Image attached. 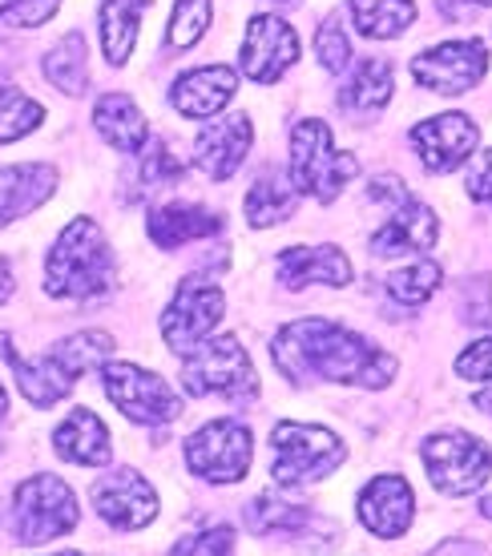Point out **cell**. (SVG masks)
I'll use <instances>...</instances> for the list:
<instances>
[{"mask_svg": "<svg viewBox=\"0 0 492 556\" xmlns=\"http://www.w3.org/2000/svg\"><path fill=\"white\" fill-rule=\"evenodd\" d=\"M437 287H440V266L432 258H416L412 266H400V270L388 275V294L404 306L428 303V294L437 291Z\"/></svg>", "mask_w": 492, "mask_h": 556, "instance_id": "cell-31", "label": "cell"}, {"mask_svg": "<svg viewBox=\"0 0 492 556\" xmlns=\"http://www.w3.org/2000/svg\"><path fill=\"white\" fill-rule=\"evenodd\" d=\"M93 508L101 513L105 525L134 532L146 529L157 516V492L134 468H117V472L101 476L98 484H93Z\"/></svg>", "mask_w": 492, "mask_h": 556, "instance_id": "cell-13", "label": "cell"}, {"mask_svg": "<svg viewBox=\"0 0 492 556\" xmlns=\"http://www.w3.org/2000/svg\"><path fill=\"white\" fill-rule=\"evenodd\" d=\"M412 513H416V501H412V488L404 476H376L359 492V520H364L367 532H376L383 541L404 536L412 525Z\"/></svg>", "mask_w": 492, "mask_h": 556, "instance_id": "cell-16", "label": "cell"}, {"mask_svg": "<svg viewBox=\"0 0 492 556\" xmlns=\"http://www.w3.org/2000/svg\"><path fill=\"white\" fill-rule=\"evenodd\" d=\"M206 25H211V0H174L166 41L174 49H190L194 41H202Z\"/></svg>", "mask_w": 492, "mask_h": 556, "instance_id": "cell-33", "label": "cell"}, {"mask_svg": "<svg viewBox=\"0 0 492 556\" xmlns=\"http://www.w3.org/2000/svg\"><path fill=\"white\" fill-rule=\"evenodd\" d=\"M239 93V73L230 65H206V70L182 73L169 89V105L182 117H214Z\"/></svg>", "mask_w": 492, "mask_h": 556, "instance_id": "cell-17", "label": "cell"}, {"mask_svg": "<svg viewBox=\"0 0 492 556\" xmlns=\"http://www.w3.org/2000/svg\"><path fill=\"white\" fill-rule=\"evenodd\" d=\"M182 383L190 395H223V400H254L258 395L254 363L235 334H223V339L190 351L182 359Z\"/></svg>", "mask_w": 492, "mask_h": 556, "instance_id": "cell-6", "label": "cell"}, {"mask_svg": "<svg viewBox=\"0 0 492 556\" xmlns=\"http://www.w3.org/2000/svg\"><path fill=\"white\" fill-rule=\"evenodd\" d=\"M77 496L61 476H33L13 492V529L21 544H45L73 532Z\"/></svg>", "mask_w": 492, "mask_h": 556, "instance_id": "cell-7", "label": "cell"}, {"mask_svg": "<svg viewBox=\"0 0 492 556\" xmlns=\"http://www.w3.org/2000/svg\"><path fill=\"white\" fill-rule=\"evenodd\" d=\"M359 169L364 166L355 153H336L331 126H324L319 117H307L295 126V134H291V181H295L299 194L331 202L343 190V181H352Z\"/></svg>", "mask_w": 492, "mask_h": 556, "instance_id": "cell-4", "label": "cell"}, {"mask_svg": "<svg viewBox=\"0 0 492 556\" xmlns=\"http://www.w3.org/2000/svg\"><path fill=\"white\" fill-rule=\"evenodd\" d=\"M468 198L472 202H484V206H492V150H484L472 162V169H468Z\"/></svg>", "mask_w": 492, "mask_h": 556, "instance_id": "cell-38", "label": "cell"}, {"mask_svg": "<svg viewBox=\"0 0 492 556\" xmlns=\"http://www.w3.org/2000/svg\"><path fill=\"white\" fill-rule=\"evenodd\" d=\"M480 513H484L492 520V496H484V501H480Z\"/></svg>", "mask_w": 492, "mask_h": 556, "instance_id": "cell-43", "label": "cell"}, {"mask_svg": "<svg viewBox=\"0 0 492 556\" xmlns=\"http://www.w3.org/2000/svg\"><path fill=\"white\" fill-rule=\"evenodd\" d=\"M235 548V532L226 529H211V532H198V536H190V541L174 544V553L186 556V553H230Z\"/></svg>", "mask_w": 492, "mask_h": 556, "instance_id": "cell-37", "label": "cell"}, {"mask_svg": "<svg viewBox=\"0 0 492 556\" xmlns=\"http://www.w3.org/2000/svg\"><path fill=\"white\" fill-rule=\"evenodd\" d=\"M45 122V110L13 85H0V141H21Z\"/></svg>", "mask_w": 492, "mask_h": 556, "instance_id": "cell-30", "label": "cell"}, {"mask_svg": "<svg viewBox=\"0 0 492 556\" xmlns=\"http://www.w3.org/2000/svg\"><path fill=\"white\" fill-rule=\"evenodd\" d=\"M279 282L287 291H303L311 282L348 287L352 282V263L336 247H287L279 254Z\"/></svg>", "mask_w": 492, "mask_h": 556, "instance_id": "cell-19", "label": "cell"}, {"mask_svg": "<svg viewBox=\"0 0 492 556\" xmlns=\"http://www.w3.org/2000/svg\"><path fill=\"white\" fill-rule=\"evenodd\" d=\"M352 16L364 37L392 41L416 21V4L412 0H352Z\"/></svg>", "mask_w": 492, "mask_h": 556, "instance_id": "cell-27", "label": "cell"}, {"mask_svg": "<svg viewBox=\"0 0 492 556\" xmlns=\"http://www.w3.org/2000/svg\"><path fill=\"white\" fill-rule=\"evenodd\" d=\"M226 311V294L214 287L211 278L202 275H190L178 282V291L169 299L166 315H162V334H166V343L174 355H190L206 343V334L218 327Z\"/></svg>", "mask_w": 492, "mask_h": 556, "instance_id": "cell-9", "label": "cell"}, {"mask_svg": "<svg viewBox=\"0 0 492 556\" xmlns=\"http://www.w3.org/2000/svg\"><path fill=\"white\" fill-rule=\"evenodd\" d=\"M477 407L492 419V391H480V395H477Z\"/></svg>", "mask_w": 492, "mask_h": 556, "instance_id": "cell-41", "label": "cell"}, {"mask_svg": "<svg viewBox=\"0 0 492 556\" xmlns=\"http://www.w3.org/2000/svg\"><path fill=\"white\" fill-rule=\"evenodd\" d=\"M477 126L465 113H440L432 122L412 129V146L420 153V162L428 174H452L468 162V153L477 150Z\"/></svg>", "mask_w": 492, "mask_h": 556, "instance_id": "cell-14", "label": "cell"}, {"mask_svg": "<svg viewBox=\"0 0 492 556\" xmlns=\"http://www.w3.org/2000/svg\"><path fill=\"white\" fill-rule=\"evenodd\" d=\"M437 218H432V210L408 198V202H400L395 214L388 223L371 235V254H420V251H432L437 247Z\"/></svg>", "mask_w": 492, "mask_h": 556, "instance_id": "cell-18", "label": "cell"}, {"mask_svg": "<svg viewBox=\"0 0 492 556\" xmlns=\"http://www.w3.org/2000/svg\"><path fill=\"white\" fill-rule=\"evenodd\" d=\"M456 376L468 379V383H484V379H492V334L477 339V343L456 359Z\"/></svg>", "mask_w": 492, "mask_h": 556, "instance_id": "cell-36", "label": "cell"}, {"mask_svg": "<svg viewBox=\"0 0 492 556\" xmlns=\"http://www.w3.org/2000/svg\"><path fill=\"white\" fill-rule=\"evenodd\" d=\"M93 126L117 153H138L146 146V117L129 93H105L93 105Z\"/></svg>", "mask_w": 492, "mask_h": 556, "instance_id": "cell-25", "label": "cell"}, {"mask_svg": "<svg viewBox=\"0 0 492 556\" xmlns=\"http://www.w3.org/2000/svg\"><path fill=\"white\" fill-rule=\"evenodd\" d=\"M146 230H150V238L162 251H178L194 238L223 235V218L214 210L198 206V202H162V206L150 210Z\"/></svg>", "mask_w": 492, "mask_h": 556, "instance_id": "cell-20", "label": "cell"}, {"mask_svg": "<svg viewBox=\"0 0 492 556\" xmlns=\"http://www.w3.org/2000/svg\"><path fill=\"white\" fill-rule=\"evenodd\" d=\"M424 468L444 496H472L492 476V447L468 431H440L424 444Z\"/></svg>", "mask_w": 492, "mask_h": 556, "instance_id": "cell-8", "label": "cell"}, {"mask_svg": "<svg viewBox=\"0 0 492 556\" xmlns=\"http://www.w3.org/2000/svg\"><path fill=\"white\" fill-rule=\"evenodd\" d=\"M489 70V45L480 37L468 41H444L437 49H428L412 61V77L420 89L437 93V98H461Z\"/></svg>", "mask_w": 492, "mask_h": 556, "instance_id": "cell-11", "label": "cell"}, {"mask_svg": "<svg viewBox=\"0 0 492 556\" xmlns=\"http://www.w3.org/2000/svg\"><path fill=\"white\" fill-rule=\"evenodd\" d=\"M242 73L258 85H275L299 61V33L282 16L258 13L242 37Z\"/></svg>", "mask_w": 492, "mask_h": 556, "instance_id": "cell-12", "label": "cell"}, {"mask_svg": "<svg viewBox=\"0 0 492 556\" xmlns=\"http://www.w3.org/2000/svg\"><path fill=\"white\" fill-rule=\"evenodd\" d=\"M295 210H299L295 181L287 178V174H279V169L258 174L254 186L247 190V223L258 226V230L291 223V214H295Z\"/></svg>", "mask_w": 492, "mask_h": 556, "instance_id": "cell-24", "label": "cell"}, {"mask_svg": "<svg viewBox=\"0 0 492 556\" xmlns=\"http://www.w3.org/2000/svg\"><path fill=\"white\" fill-rule=\"evenodd\" d=\"M270 444H275L270 480L279 488L319 484L348 456L343 440L331 428H319V424H291V419H282L270 431Z\"/></svg>", "mask_w": 492, "mask_h": 556, "instance_id": "cell-3", "label": "cell"}, {"mask_svg": "<svg viewBox=\"0 0 492 556\" xmlns=\"http://www.w3.org/2000/svg\"><path fill=\"white\" fill-rule=\"evenodd\" d=\"M9 294H13V270H9V258L0 254V303H9Z\"/></svg>", "mask_w": 492, "mask_h": 556, "instance_id": "cell-40", "label": "cell"}, {"mask_svg": "<svg viewBox=\"0 0 492 556\" xmlns=\"http://www.w3.org/2000/svg\"><path fill=\"white\" fill-rule=\"evenodd\" d=\"M61 0H0V28H41Z\"/></svg>", "mask_w": 492, "mask_h": 556, "instance_id": "cell-34", "label": "cell"}, {"mask_svg": "<svg viewBox=\"0 0 492 556\" xmlns=\"http://www.w3.org/2000/svg\"><path fill=\"white\" fill-rule=\"evenodd\" d=\"M186 464L211 484H239L251 468V431L235 419H211L186 440Z\"/></svg>", "mask_w": 492, "mask_h": 556, "instance_id": "cell-10", "label": "cell"}, {"mask_svg": "<svg viewBox=\"0 0 492 556\" xmlns=\"http://www.w3.org/2000/svg\"><path fill=\"white\" fill-rule=\"evenodd\" d=\"M251 141H254V129H251V117H247V113L218 117V122L198 129V138H194L198 169L214 181L230 178V174L242 166V157L251 153Z\"/></svg>", "mask_w": 492, "mask_h": 556, "instance_id": "cell-15", "label": "cell"}, {"mask_svg": "<svg viewBox=\"0 0 492 556\" xmlns=\"http://www.w3.org/2000/svg\"><path fill=\"white\" fill-rule=\"evenodd\" d=\"M440 9L449 21H465V16L480 13V9H492V0H440Z\"/></svg>", "mask_w": 492, "mask_h": 556, "instance_id": "cell-39", "label": "cell"}, {"mask_svg": "<svg viewBox=\"0 0 492 556\" xmlns=\"http://www.w3.org/2000/svg\"><path fill=\"white\" fill-rule=\"evenodd\" d=\"M275 363L291 383H355L380 391L395 379V359L343 323L299 319L275 334Z\"/></svg>", "mask_w": 492, "mask_h": 556, "instance_id": "cell-1", "label": "cell"}, {"mask_svg": "<svg viewBox=\"0 0 492 556\" xmlns=\"http://www.w3.org/2000/svg\"><path fill=\"white\" fill-rule=\"evenodd\" d=\"M53 447L61 459L81 464V468H101V464H110V456H113L110 431H105V424H101L89 407L70 412V419L53 431Z\"/></svg>", "mask_w": 492, "mask_h": 556, "instance_id": "cell-22", "label": "cell"}, {"mask_svg": "<svg viewBox=\"0 0 492 556\" xmlns=\"http://www.w3.org/2000/svg\"><path fill=\"white\" fill-rule=\"evenodd\" d=\"M182 174H186L182 157L169 150L166 141H154L150 150L141 153V162H138L141 190H166V186H174V181H182Z\"/></svg>", "mask_w": 492, "mask_h": 556, "instance_id": "cell-32", "label": "cell"}, {"mask_svg": "<svg viewBox=\"0 0 492 556\" xmlns=\"http://www.w3.org/2000/svg\"><path fill=\"white\" fill-rule=\"evenodd\" d=\"M315 53H319V65L327 73H343L348 70V61H352V45L343 37V28L336 25V16L319 28V37H315Z\"/></svg>", "mask_w": 492, "mask_h": 556, "instance_id": "cell-35", "label": "cell"}, {"mask_svg": "<svg viewBox=\"0 0 492 556\" xmlns=\"http://www.w3.org/2000/svg\"><path fill=\"white\" fill-rule=\"evenodd\" d=\"M395 93V70L383 61V56H364L355 61L352 77L343 81V93H339V110L352 113V117H371L380 113Z\"/></svg>", "mask_w": 492, "mask_h": 556, "instance_id": "cell-23", "label": "cell"}, {"mask_svg": "<svg viewBox=\"0 0 492 556\" xmlns=\"http://www.w3.org/2000/svg\"><path fill=\"white\" fill-rule=\"evenodd\" d=\"M154 0H101V49L110 65H126L138 45L141 13Z\"/></svg>", "mask_w": 492, "mask_h": 556, "instance_id": "cell-26", "label": "cell"}, {"mask_svg": "<svg viewBox=\"0 0 492 556\" xmlns=\"http://www.w3.org/2000/svg\"><path fill=\"white\" fill-rule=\"evenodd\" d=\"M311 516L307 508H299V504H287L279 492H267V496H258V501L247 508V529L254 536H279V532H299L307 525Z\"/></svg>", "mask_w": 492, "mask_h": 556, "instance_id": "cell-29", "label": "cell"}, {"mask_svg": "<svg viewBox=\"0 0 492 556\" xmlns=\"http://www.w3.org/2000/svg\"><path fill=\"white\" fill-rule=\"evenodd\" d=\"M113 287V251L93 218H73L49 251L45 291L53 299H98Z\"/></svg>", "mask_w": 492, "mask_h": 556, "instance_id": "cell-2", "label": "cell"}, {"mask_svg": "<svg viewBox=\"0 0 492 556\" xmlns=\"http://www.w3.org/2000/svg\"><path fill=\"white\" fill-rule=\"evenodd\" d=\"M45 77L65 93V98H81L89 85V65H85V37L81 33H65L61 41L45 56Z\"/></svg>", "mask_w": 492, "mask_h": 556, "instance_id": "cell-28", "label": "cell"}, {"mask_svg": "<svg viewBox=\"0 0 492 556\" xmlns=\"http://www.w3.org/2000/svg\"><path fill=\"white\" fill-rule=\"evenodd\" d=\"M56 190V169L45 162H25V166H0V226L25 218L49 202Z\"/></svg>", "mask_w": 492, "mask_h": 556, "instance_id": "cell-21", "label": "cell"}, {"mask_svg": "<svg viewBox=\"0 0 492 556\" xmlns=\"http://www.w3.org/2000/svg\"><path fill=\"white\" fill-rule=\"evenodd\" d=\"M9 416V395H4V388H0V419Z\"/></svg>", "mask_w": 492, "mask_h": 556, "instance_id": "cell-42", "label": "cell"}, {"mask_svg": "<svg viewBox=\"0 0 492 556\" xmlns=\"http://www.w3.org/2000/svg\"><path fill=\"white\" fill-rule=\"evenodd\" d=\"M101 383L105 395L113 400V407L141 428H166L174 419H182V395L169 388L166 379L146 371L138 363H101Z\"/></svg>", "mask_w": 492, "mask_h": 556, "instance_id": "cell-5", "label": "cell"}]
</instances>
